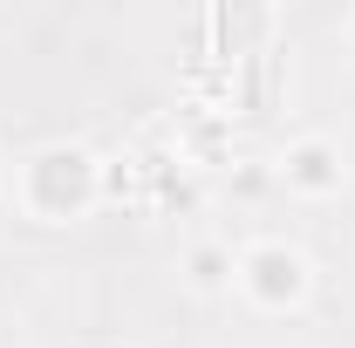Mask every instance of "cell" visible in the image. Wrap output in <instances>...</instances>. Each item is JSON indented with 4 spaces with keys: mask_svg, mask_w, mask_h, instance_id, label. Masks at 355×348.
<instances>
[{
    "mask_svg": "<svg viewBox=\"0 0 355 348\" xmlns=\"http://www.w3.org/2000/svg\"><path fill=\"white\" fill-rule=\"evenodd\" d=\"M246 294L260 307H287L308 294V260L294 253V246H253L246 260H239V273H232Z\"/></svg>",
    "mask_w": 355,
    "mask_h": 348,
    "instance_id": "1",
    "label": "cell"
},
{
    "mask_svg": "<svg viewBox=\"0 0 355 348\" xmlns=\"http://www.w3.org/2000/svg\"><path fill=\"white\" fill-rule=\"evenodd\" d=\"M28 191H35V205L42 212H76L89 198V157L83 150H42L35 157V171H28Z\"/></svg>",
    "mask_w": 355,
    "mask_h": 348,
    "instance_id": "2",
    "label": "cell"
},
{
    "mask_svg": "<svg viewBox=\"0 0 355 348\" xmlns=\"http://www.w3.org/2000/svg\"><path fill=\"white\" fill-rule=\"evenodd\" d=\"M287 177L308 184V191H328V184H342V164H335L328 143H294L287 150Z\"/></svg>",
    "mask_w": 355,
    "mask_h": 348,
    "instance_id": "3",
    "label": "cell"
},
{
    "mask_svg": "<svg viewBox=\"0 0 355 348\" xmlns=\"http://www.w3.org/2000/svg\"><path fill=\"white\" fill-rule=\"evenodd\" d=\"M225 273H239L225 253H212V246H205V253H191V280H198V287H219Z\"/></svg>",
    "mask_w": 355,
    "mask_h": 348,
    "instance_id": "4",
    "label": "cell"
}]
</instances>
